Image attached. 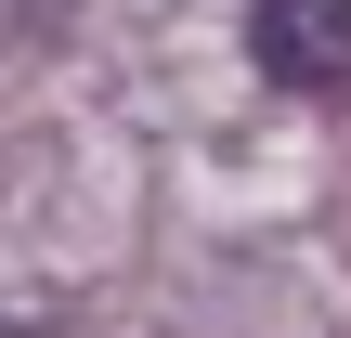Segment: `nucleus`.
Instances as JSON below:
<instances>
[{
    "label": "nucleus",
    "instance_id": "f257e3e1",
    "mask_svg": "<svg viewBox=\"0 0 351 338\" xmlns=\"http://www.w3.org/2000/svg\"><path fill=\"white\" fill-rule=\"evenodd\" d=\"M247 65L274 91H351V0H247Z\"/></svg>",
    "mask_w": 351,
    "mask_h": 338
}]
</instances>
